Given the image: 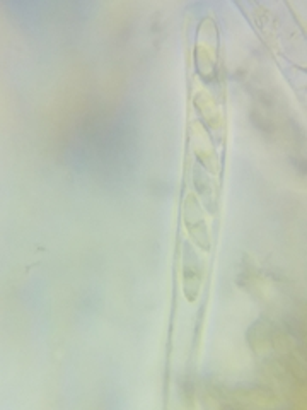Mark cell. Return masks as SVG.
Segmentation results:
<instances>
[{"mask_svg": "<svg viewBox=\"0 0 307 410\" xmlns=\"http://www.w3.org/2000/svg\"><path fill=\"white\" fill-rule=\"evenodd\" d=\"M185 224L188 228L189 234L195 238L196 245L202 246L203 250L210 248V238H209V228H206V222L203 219V212L200 208L198 202H196L195 195H189L186 199V207H185Z\"/></svg>", "mask_w": 307, "mask_h": 410, "instance_id": "cell-1", "label": "cell"}, {"mask_svg": "<svg viewBox=\"0 0 307 410\" xmlns=\"http://www.w3.org/2000/svg\"><path fill=\"white\" fill-rule=\"evenodd\" d=\"M273 326L268 319H258L248 332V342L256 352H263L268 347H273Z\"/></svg>", "mask_w": 307, "mask_h": 410, "instance_id": "cell-3", "label": "cell"}, {"mask_svg": "<svg viewBox=\"0 0 307 410\" xmlns=\"http://www.w3.org/2000/svg\"><path fill=\"white\" fill-rule=\"evenodd\" d=\"M285 325H287L289 333H291L292 337H295L299 342H302V339H304V328H302V323L291 316V318L285 319Z\"/></svg>", "mask_w": 307, "mask_h": 410, "instance_id": "cell-6", "label": "cell"}, {"mask_svg": "<svg viewBox=\"0 0 307 410\" xmlns=\"http://www.w3.org/2000/svg\"><path fill=\"white\" fill-rule=\"evenodd\" d=\"M251 121L254 123V127L260 128L261 132H263L265 135H268V137H271V135L277 132V128H275V123L270 120V118L267 117V114L263 113V111L260 110H253L251 111Z\"/></svg>", "mask_w": 307, "mask_h": 410, "instance_id": "cell-5", "label": "cell"}, {"mask_svg": "<svg viewBox=\"0 0 307 410\" xmlns=\"http://www.w3.org/2000/svg\"><path fill=\"white\" fill-rule=\"evenodd\" d=\"M200 282H202V263L191 245L186 243L183 250V284L185 294L189 301H193L198 294Z\"/></svg>", "mask_w": 307, "mask_h": 410, "instance_id": "cell-2", "label": "cell"}, {"mask_svg": "<svg viewBox=\"0 0 307 410\" xmlns=\"http://www.w3.org/2000/svg\"><path fill=\"white\" fill-rule=\"evenodd\" d=\"M193 176H195V178H193V183H195V186H196V190L200 192V195L205 199L206 205H215V199H213V195H215V189H213L209 175H206L202 168H198V166H196V168L193 169Z\"/></svg>", "mask_w": 307, "mask_h": 410, "instance_id": "cell-4", "label": "cell"}]
</instances>
